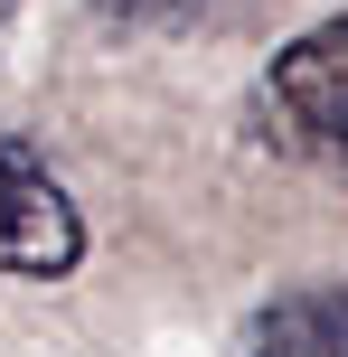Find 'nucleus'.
<instances>
[{
  "instance_id": "obj_4",
  "label": "nucleus",
  "mask_w": 348,
  "mask_h": 357,
  "mask_svg": "<svg viewBox=\"0 0 348 357\" xmlns=\"http://www.w3.org/2000/svg\"><path fill=\"white\" fill-rule=\"evenodd\" d=\"M104 10H179V0H104Z\"/></svg>"
},
{
  "instance_id": "obj_5",
  "label": "nucleus",
  "mask_w": 348,
  "mask_h": 357,
  "mask_svg": "<svg viewBox=\"0 0 348 357\" xmlns=\"http://www.w3.org/2000/svg\"><path fill=\"white\" fill-rule=\"evenodd\" d=\"M0 19H10V0H0Z\"/></svg>"
},
{
  "instance_id": "obj_3",
  "label": "nucleus",
  "mask_w": 348,
  "mask_h": 357,
  "mask_svg": "<svg viewBox=\"0 0 348 357\" xmlns=\"http://www.w3.org/2000/svg\"><path fill=\"white\" fill-rule=\"evenodd\" d=\"M245 357H348V282L273 291L245 329Z\"/></svg>"
},
{
  "instance_id": "obj_1",
  "label": "nucleus",
  "mask_w": 348,
  "mask_h": 357,
  "mask_svg": "<svg viewBox=\"0 0 348 357\" xmlns=\"http://www.w3.org/2000/svg\"><path fill=\"white\" fill-rule=\"evenodd\" d=\"M264 123H273L282 151L348 160V10L320 19V29H301L264 66Z\"/></svg>"
},
{
  "instance_id": "obj_2",
  "label": "nucleus",
  "mask_w": 348,
  "mask_h": 357,
  "mask_svg": "<svg viewBox=\"0 0 348 357\" xmlns=\"http://www.w3.org/2000/svg\"><path fill=\"white\" fill-rule=\"evenodd\" d=\"M75 264H85V216H75L66 178L38 160L19 132H0V273L66 282Z\"/></svg>"
}]
</instances>
